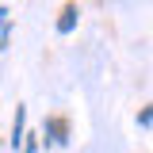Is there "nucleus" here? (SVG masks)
Returning a JSON list of instances; mask_svg holds the SVG:
<instances>
[{"mask_svg":"<svg viewBox=\"0 0 153 153\" xmlns=\"http://www.w3.org/2000/svg\"><path fill=\"white\" fill-rule=\"evenodd\" d=\"M42 146L50 149V146H69V123L61 119V115H50L46 119V126H42Z\"/></svg>","mask_w":153,"mask_h":153,"instance_id":"obj_1","label":"nucleus"},{"mask_svg":"<svg viewBox=\"0 0 153 153\" xmlns=\"http://www.w3.org/2000/svg\"><path fill=\"white\" fill-rule=\"evenodd\" d=\"M23 138H27V107H16V123H12V149H23Z\"/></svg>","mask_w":153,"mask_h":153,"instance_id":"obj_2","label":"nucleus"},{"mask_svg":"<svg viewBox=\"0 0 153 153\" xmlns=\"http://www.w3.org/2000/svg\"><path fill=\"white\" fill-rule=\"evenodd\" d=\"M76 16H80V8H76L73 0L61 8V19H57V35H73V27H76Z\"/></svg>","mask_w":153,"mask_h":153,"instance_id":"obj_3","label":"nucleus"},{"mask_svg":"<svg viewBox=\"0 0 153 153\" xmlns=\"http://www.w3.org/2000/svg\"><path fill=\"white\" fill-rule=\"evenodd\" d=\"M8 38H12V12L0 4V50L8 46Z\"/></svg>","mask_w":153,"mask_h":153,"instance_id":"obj_4","label":"nucleus"},{"mask_svg":"<svg viewBox=\"0 0 153 153\" xmlns=\"http://www.w3.org/2000/svg\"><path fill=\"white\" fill-rule=\"evenodd\" d=\"M38 146H42V142H38L35 134H27V138H23V149H19V153H38Z\"/></svg>","mask_w":153,"mask_h":153,"instance_id":"obj_5","label":"nucleus"},{"mask_svg":"<svg viewBox=\"0 0 153 153\" xmlns=\"http://www.w3.org/2000/svg\"><path fill=\"white\" fill-rule=\"evenodd\" d=\"M153 123V107H142V111H138V126H149Z\"/></svg>","mask_w":153,"mask_h":153,"instance_id":"obj_6","label":"nucleus"}]
</instances>
